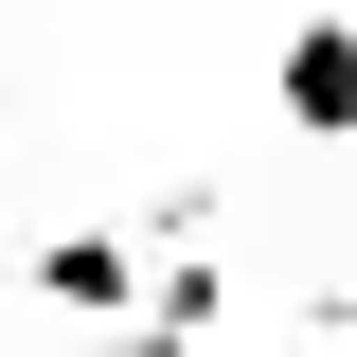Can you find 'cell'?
<instances>
[{
  "label": "cell",
  "instance_id": "obj_1",
  "mask_svg": "<svg viewBox=\"0 0 357 357\" xmlns=\"http://www.w3.org/2000/svg\"><path fill=\"white\" fill-rule=\"evenodd\" d=\"M268 89H286V143H340L357 126V18H286V72Z\"/></svg>",
  "mask_w": 357,
  "mask_h": 357
},
{
  "label": "cell",
  "instance_id": "obj_2",
  "mask_svg": "<svg viewBox=\"0 0 357 357\" xmlns=\"http://www.w3.org/2000/svg\"><path fill=\"white\" fill-rule=\"evenodd\" d=\"M36 304H72V321H143V250H126V232H36Z\"/></svg>",
  "mask_w": 357,
  "mask_h": 357
}]
</instances>
